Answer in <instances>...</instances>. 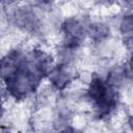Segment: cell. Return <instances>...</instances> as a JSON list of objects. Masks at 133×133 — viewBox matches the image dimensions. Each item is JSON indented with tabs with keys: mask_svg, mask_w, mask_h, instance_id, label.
<instances>
[{
	"mask_svg": "<svg viewBox=\"0 0 133 133\" xmlns=\"http://www.w3.org/2000/svg\"><path fill=\"white\" fill-rule=\"evenodd\" d=\"M49 57L35 50L24 55L18 50L7 53L0 60V76L9 94L21 100L34 91L49 72Z\"/></svg>",
	"mask_w": 133,
	"mask_h": 133,
	"instance_id": "cell-1",
	"label": "cell"
},
{
	"mask_svg": "<svg viewBox=\"0 0 133 133\" xmlns=\"http://www.w3.org/2000/svg\"><path fill=\"white\" fill-rule=\"evenodd\" d=\"M87 96L92 102L99 116L108 115L116 106L117 92L114 85L98 76H94L87 89Z\"/></svg>",
	"mask_w": 133,
	"mask_h": 133,
	"instance_id": "cell-2",
	"label": "cell"
},
{
	"mask_svg": "<svg viewBox=\"0 0 133 133\" xmlns=\"http://www.w3.org/2000/svg\"><path fill=\"white\" fill-rule=\"evenodd\" d=\"M65 44L69 48H76L84 35L83 25L76 19H69L62 24Z\"/></svg>",
	"mask_w": 133,
	"mask_h": 133,
	"instance_id": "cell-3",
	"label": "cell"
},
{
	"mask_svg": "<svg viewBox=\"0 0 133 133\" xmlns=\"http://www.w3.org/2000/svg\"><path fill=\"white\" fill-rule=\"evenodd\" d=\"M49 78L52 82V84L59 88L62 89L70 81L72 78V75L70 73V71L68 70L65 64H61V65H57L55 69H53L50 73H49Z\"/></svg>",
	"mask_w": 133,
	"mask_h": 133,
	"instance_id": "cell-4",
	"label": "cell"
},
{
	"mask_svg": "<svg viewBox=\"0 0 133 133\" xmlns=\"http://www.w3.org/2000/svg\"><path fill=\"white\" fill-rule=\"evenodd\" d=\"M122 27H123V31L125 33H130L132 30V19L131 17H125L124 21L122 23Z\"/></svg>",
	"mask_w": 133,
	"mask_h": 133,
	"instance_id": "cell-5",
	"label": "cell"
},
{
	"mask_svg": "<svg viewBox=\"0 0 133 133\" xmlns=\"http://www.w3.org/2000/svg\"><path fill=\"white\" fill-rule=\"evenodd\" d=\"M15 0H0V2L1 3H4V4H10V3H12Z\"/></svg>",
	"mask_w": 133,
	"mask_h": 133,
	"instance_id": "cell-6",
	"label": "cell"
},
{
	"mask_svg": "<svg viewBox=\"0 0 133 133\" xmlns=\"http://www.w3.org/2000/svg\"><path fill=\"white\" fill-rule=\"evenodd\" d=\"M2 98H1V91H0V110H1V108H2Z\"/></svg>",
	"mask_w": 133,
	"mask_h": 133,
	"instance_id": "cell-7",
	"label": "cell"
},
{
	"mask_svg": "<svg viewBox=\"0 0 133 133\" xmlns=\"http://www.w3.org/2000/svg\"><path fill=\"white\" fill-rule=\"evenodd\" d=\"M127 1H130V0H127Z\"/></svg>",
	"mask_w": 133,
	"mask_h": 133,
	"instance_id": "cell-8",
	"label": "cell"
}]
</instances>
